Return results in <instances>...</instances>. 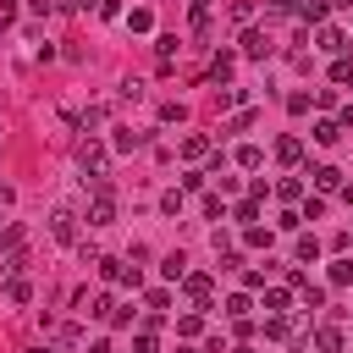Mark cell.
<instances>
[{"label":"cell","instance_id":"obj_1","mask_svg":"<svg viewBox=\"0 0 353 353\" xmlns=\"http://www.w3.org/2000/svg\"><path fill=\"white\" fill-rule=\"evenodd\" d=\"M77 160H83V171H88V176H105V165H110V149H105L99 138H88V143L77 149ZM88 176H83V182H88Z\"/></svg>","mask_w":353,"mask_h":353},{"label":"cell","instance_id":"obj_2","mask_svg":"<svg viewBox=\"0 0 353 353\" xmlns=\"http://www.w3.org/2000/svg\"><path fill=\"white\" fill-rule=\"evenodd\" d=\"M314 44H320V50H331V55H347V50H353V44H347V33H342V28H331V22H320V28H314Z\"/></svg>","mask_w":353,"mask_h":353},{"label":"cell","instance_id":"obj_3","mask_svg":"<svg viewBox=\"0 0 353 353\" xmlns=\"http://www.w3.org/2000/svg\"><path fill=\"white\" fill-rule=\"evenodd\" d=\"M50 237H55V243H77V215H72L66 204L50 215Z\"/></svg>","mask_w":353,"mask_h":353},{"label":"cell","instance_id":"obj_4","mask_svg":"<svg viewBox=\"0 0 353 353\" xmlns=\"http://www.w3.org/2000/svg\"><path fill=\"white\" fill-rule=\"evenodd\" d=\"M182 292H188V298L204 309V303H210V292H215V281H210L204 270H188V276H182Z\"/></svg>","mask_w":353,"mask_h":353},{"label":"cell","instance_id":"obj_5","mask_svg":"<svg viewBox=\"0 0 353 353\" xmlns=\"http://www.w3.org/2000/svg\"><path fill=\"white\" fill-rule=\"evenodd\" d=\"M94 265H99L105 281H127V287H138V265H121V259H94Z\"/></svg>","mask_w":353,"mask_h":353},{"label":"cell","instance_id":"obj_6","mask_svg":"<svg viewBox=\"0 0 353 353\" xmlns=\"http://www.w3.org/2000/svg\"><path fill=\"white\" fill-rule=\"evenodd\" d=\"M270 50H276V44H270V33H265V28H248V33H243V55H254V61H265Z\"/></svg>","mask_w":353,"mask_h":353},{"label":"cell","instance_id":"obj_7","mask_svg":"<svg viewBox=\"0 0 353 353\" xmlns=\"http://www.w3.org/2000/svg\"><path fill=\"white\" fill-rule=\"evenodd\" d=\"M154 325H160V314H149V320L138 325V336H132V353H160V342H154Z\"/></svg>","mask_w":353,"mask_h":353},{"label":"cell","instance_id":"obj_8","mask_svg":"<svg viewBox=\"0 0 353 353\" xmlns=\"http://www.w3.org/2000/svg\"><path fill=\"white\" fill-rule=\"evenodd\" d=\"M176 50H182V44H176V33H160V39H154V61H160V72H171Z\"/></svg>","mask_w":353,"mask_h":353},{"label":"cell","instance_id":"obj_9","mask_svg":"<svg viewBox=\"0 0 353 353\" xmlns=\"http://www.w3.org/2000/svg\"><path fill=\"white\" fill-rule=\"evenodd\" d=\"M309 176H314V188H320V193H336V188H342V171H336V165H314Z\"/></svg>","mask_w":353,"mask_h":353},{"label":"cell","instance_id":"obj_10","mask_svg":"<svg viewBox=\"0 0 353 353\" xmlns=\"http://www.w3.org/2000/svg\"><path fill=\"white\" fill-rule=\"evenodd\" d=\"M276 160H281V165H298V160H303V138H281V143H276Z\"/></svg>","mask_w":353,"mask_h":353},{"label":"cell","instance_id":"obj_11","mask_svg":"<svg viewBox=\"0 0 353 353\" xmlns=\"http://www.w3.org/2000/svg\"><path fill=\"white\" fill-rule=\"evenodd\" d=\"M204 154H210V138H204V132L182 138V160H204Z\"/></svg>","mask_w":353,"mask_h":353},{"label":"cell","instance_id":"obj_12","mask_svg":"<svg viewBox=\"0 0 353 353\" xmlns=\"http://www.w3.org/2000/svg\"><path fill=\"white\" fill-rule=\"evenodd\" d=\"M314 347H320V353H336V347H342V331H336V325H320V331H314Z\"/></svg>","mask_w":353,"mask_h":353},{"label":"cell","instance_id":"obj_13","mask_svg":"<svg viewBox=\"0 0 353 353\" xmlns=\"http://www.w3.org/2000/svg\"><path fill=\"white\" fill-rule=\"evenodd\" d=\"M325 11H331V0H303V6H298L303 22H325Z\"/></svg>","mask_w":353,"mask_h":353},{"label":"cell","instance_id":"obj_14","mask_svg":"<svg viewBox=\"0 0 353 353\" xmlns=\"http://www.w3.org/2000/svg\"><path fill=\"white\" fill-rule=\"evenodd\" d=\"M232 72H237V61H232V55H226V50H221V55H215V61H210V77H215V83H226V77H232Z\"/></svg>","mask_w":353,"mask_h":353},{"label":"cell","instance_id":"obj_15","mask_svg":"<svg viewBox=\"0 0 353 353\" xmlns=\"http://www.w3.org/2000/svg\"><path fill=\"white\" fill-rule=\"evenodd\" d=\"M292 254H298V265H314V259H320V243H314V237H298Z\"/></svg>","mask_w":353,"mask_h":353},{"label":"cell","instance_id":"obj_16","mask_svg":"<svg viewBox=\"0 0 353 353\" xmlns=\"http://www.w3.org/2000/svg\"><path fill=\"white\" fill-rule=\"evenodd\" d=\"M6 298H11V303H28V298H33V287H28L22 276H6Z\"/></svg>","mask_w":353,"mask_h":353},{"label":"cell","instance_id":"obj_17","mask_svg":"<svg viewBox=\"0 0 353 353\" xmlns=\"http://www.w3.org/2000/svg\"><path fill=\"white\" fill-rule=\"evenodd\" d=\"M287 303H292L287 287H265V309H270V314H287Z\"/></svg>","mask_w":353,"mask_h":353},{"label":"cell","instance_id":"obj_18","mask_svg":"<svg viewBox=\"0 0 353 353\" xmlns=\"http://www.w3.org/2000/svg\"><path fill=\"white\" fill-rule=\"evenodd\" d=\"M160 270H165V281H182V276H188V259L171 254V259H160Z\"/></svg>","mask_w":353,"mask_h":353},{"label":"cell","instance_id":"obj_19","mask_svg":"<svg viewBox=\"0 0 353 353\" xmlns=\"http://www.w3.org/2000/svg\"><path fill=\"white\" fill-rule=\"evenodd\" d=\"M0 248H6V254H11V248H22V226H17V221H6V226H0Z\"/></svg>","mask_w":353,"mask_h":353},{"label":"cell","instance_id":"obj_20","mask_svg":"<svg viewBox=\"0 0 353 353\" xmlns=\"http://www.w3.org/2000/svg\"><path fill=\"white\" fill-rule=\"evenodd\" d=\"M127 28H132V33H149V28H154V17L138 6V11H127Z\"/></svg>","mask_w":353,"mask_h":353},{"label":"cell","instance_id":"obj_21","mask_svg":"<svg viewBox=\"0 0 353 353\" xmlns=\"http://www.w3.org/2000/svg\"><path fill=\"white\" fill-rule=\"evenodd\" d=\"M336 138H342L336 121H314V143H336Z\"/></svg>","mask_w":353,"mask_h":353},{"label":"cell","instance_id":"obj_22","mask_svg":"<svg viewBox=\"0 0 353 353\" xmlns=\"http://www.w3.org/2000/svg\"><path fill=\"white\" fill-rule=\"evenodd\" d=\"M259 160H265V154H259L254 143H243V149H237V165H243V171H259Z\"/></svg>","mask_w":353,"mask_h":353},{"label":"cell","instance_id":"obj_23","mask_svg":"<svg viewBox=\"0 0 353 353\" xmlns=\"http://www.w3.org/2000/svg\"><path fill=\"white\" fill-rule=\"evenodd\" d=\"M331 83H353V61H347V55H336V66H331Z\"/></svg>","mask_w":353,"mask_h":353},{"label":"cell","instance_id":"obj_24","mask_svg":"<svg viewBox=\"0 0 353 353\" xmlns=\"http://www.w3.org/2000/svg\"><path fill=\"white\" fill-rule=\"evenodd\" d=\"M143 143V132H132V127H116V149H138Z\"/></svg>","mask_w":353,"mask_h":353},{"label":"cell","instance_id":"obj_25","mask_svg":"<svg viewBox=\"0 0 353 353\" xmlns=\"http://www.w3.org/2000/svg\"><path fill=\"white\" fill-rule=\"evenodd\" d=\"M243 243H248V248H270V232H265V226H248Z\"/></svg>","mask_w":353,"mask_h":353},{"label":"cell","instance_id":"obj_26","mask_svg":"<svg viewBox=\"0 0 353 353\" xmlns=\"http://www.w3.org/2000/svg\"><path fill=\"white\" fill-rule=\"evenodd\" d=\"M110 309H116V303H110V292H99V298L88 303V314H94V320H110Z\"/></svg>","mask_w":353,"mask_h":353},{"label":"cell","instance_id":"obj_27","mask_svg":"<svg viewBox=\"0 0 353 353\" xmlns=\"http://www.w3.org/2000/svg\"><path fill=\"white\" fill-rule=\"evenodd\" d=\"M331 281L347 287V281H353V259H336V265H331Z\"/></svg>","mask_w":353,"mask_h":353},{"label":"cell","instance_id":"obj_28","mask_svg":"<svg viewBox=\"0 0 353 353\" xmlns=\"http://www.w3.org/2000/svg\"><path fill=\"white\" fill-rule=\"evenodd\" d=\"M298 6H303V0H270L265 11H270V17H298Z\"/></svg>","mask_w":353,"mask_h":353},{"label":"cell","instance_id":"obj_29","mask_svg":"<svg viewBox=\"0 0 353 353\" xmlns=\"http://www.w3.org/2000/svg\"><path fill=\"white\" fill-rule=\"evenodd\" d=\"M276 193H281V199H287V204H292V199H303V182H298V176H287V182H281V188H276Z\"/></svg>","mask_w":353,"mask_h":353},{"label":"cell","instance_id":"obj_30","mask_svg":"<svg viewBox=\"0 0 353 353\" xmlns=\"http://www.w3.org/2000/svg\"><path fill=\"white\" fill-rule=\"evenodd\" d=\"M204 215H210V221H226V204H221V193H210V199H204Z\"/></svg>","mask_w":353,"mask_h":353},{"label":"cell","instance_id":"obj_31","mask_svg":"<svg viewBox=\"0 0 353 353\" xmlns=\"http://www.w3.org/2000/svg\"><path fill=\"white\" fill-rule=\"evenodd\" d=\"M143 303H149V314H165V303H171V292H160V287H154V292H149Z\"/></svg>","mask_w":353,"mask_h":353},{"label":"cell","instance_id":"obj_32","mask_svg":"<svg viewBox=\"0 0 353 353\" xmlns=\"http://www.w3.org/2000/svg\"><path fill=\"white\" fill-rule=\"evenodd\" d=\"M248 309H254V303H248V298H243V292H237V298H226V314H232V320H243V314H248Z\"/></svg>","mask_w":353,"mask_h":353},{"label":"cell","instance_id":"obj_33","mask_svg":"<svg viewBox=\"0 0 353 353\" xmlns=\"http://www.w3.org/2000/svg\"><path fill=\"white\" fill-rule=\"evenodd\" d=\"M176 331H182V336H199V331H204V320H199V314H182V320H176Z\"/></svg>","mask_w":353,"mask_h":353},{"label":"cell","instance_id":"obj_34","mask_svg":"<svg viewBox=\"0 0 353 353\" xmlns=\"http://www.w3.org/2000/svg\"><path fill=\"white\" fill-rule=\"evenodd\" d=\"M188 11H193V28H204V22H210V0H188Z\"/></svg>","mask_w":353,"mask_h":353},{"label":"cell","instance_id":"obj_35","mask_svg":"<svg viewBox=\"0 0 353 353\" xmlns=\"http://www.w3.org/2000/svg\"><path fill=\"white\" fill-rule=\"evenodd\" d=\"M204 182H210V176H204V171H188V176H182V193H199V188H204Z\"/></svg>","mask_w":353,"mask_h":353},{"label":"cell","instance_id":"obj_36","mask_svg":"<svg viewBox=\"0 0 353 353\" xmlns=\"http://www.w3.org/2000/svg\"><path fill=\"white\" fill-rule=\"evenodd\" d=\"M160 210H165V215H182V188H176V193H165V199H160Z\"/></svg>","mask_w":353,"mask_h":353},{"label":"cell","instance_id":"obj_37","mask_svg":"<svg viewBox=\"0 0 353 353\" xmlns=\"http://www.w3.org/2000/svg\"><path fill=\"white\" fill-rule=\"evenodd\" d=\"M336 127H342V132L353 127V105H342V121H336Z\"/></svg>","mask_w":353,"mask_h":353},{"label":"cell","instance_id":"obj_38","mask_svg":"<svg viewBox=\"0 0 353 353\" xmlns=\"http://www.w3.org/2000/svg\"><path fill=\"white\" fill-rule=\"evenodd\" d=\"M11 199H17V193H11V188H0V210H11Z\"/></svg>","mask_w":353,"mask_h":353},{"label":"cell","instance_id":"obj_39","mask_svg":"<svg viewBox=\"0 0 353 353\" xmlns=\"http://www.w3.org/2000/svg\"><path fill=\"white\" fill-rule=\"evenodd\" d=\"M342 199H347V204H353V182H347V188H342Z\"/></svg>","mask_w":353,"mask_h":353},{"label":"cell","instance_id":"obj_40","mask_svg":"<svg viewBox=\"0 0 353 353\" xmlns=\"http://www.w3.org/2000/svg\"><path fill=\"white\" fill-rule=\"evenodd\" d=\"M226 353H254V347H248V342H243V347H226Z\"/></svg>","mask_w":353,"mask_h":353},{"label":"cell","instance_id":"obj_41","mask_svg":"<svg viewBox=\"0 0 353 353\" xmlns=\"http://www.w3.org/2000/svg\"><path fill=\"white\" fill-rule=\"evenodd\" d=\"M298 353H309V342H298ZM314 353H320V347H314Z\"/></svg>","mask_w":353,"mask_h":353}]
</instances>
